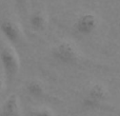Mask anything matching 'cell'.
<instances>
[{"instance_id":"obj_1","label":"cell","mask_w":120,"mask_h":116,"mask_svg":"<svg viewBox=\"0 0 120 116\" xmlns=\"http://www.w3.org/2000/svg\"><path fill=\"white\" fill-rule=\"evenodd\" d=\"M0 61L8 82L11 83L17 76L20 68L18 55L10 46H2L0 48Z\"/></svg>"},{"instance_id":"obj_2","label":"cell","mask_w":120,"mask_h":116,"mask_svg":"<svg viewBox=\"0 0 120 116\" xmlns=\"http://www.w3.org/2000/svg\"><path fill=\"white\" fill-rule=\"evenodd\" d=\"M52 58L56 62L64 66L75 64L79 60V54L77 49L68 41H61L53 48Z\"/></svg>"},{"instance_id":"obj_3","label":"cell","mask_w":120,"mask_h":116,"mask_svg":"<svg viewBox=\"0 0 120 116\" xmlns=\"http://www.w3.org/2000/svg\"><path fill=\"white\" fill-rule=\"evenodd\" d=\"M98 27V18L93 13H83L74 22V30L82 36L91 35Z\"/></svg>"},{"instance_id":"obj_4","label":"cell","mask_w":120,"mask_h":116,"mask_svg":"<svg viewBox=\"0 0 120 116\" xmlns=\"http://www.w3.org/2000/svg\"><path fill=\"white\" fill-rule=\"evenodd\" d=\"M106 96L108 92L105 88L100 83H96L89 89L82 104L86 109H97L105 100Z\"/></svg>"},{"instance_id":"obj_5","label":"cell","mask_w":120,"mask_h":116,"mask_svg":"<svg viewBox=\"0 0 120 116\" xmlns=\"http://www.w3.org/2000/svg\"><path fill=\"white\" fill-rule=\"evenodd\" d=\"M0 31L2 35L13 44H16L20 41L21 30L15 21L11 19H5L0 23Z\"/></svg>"},{"instance_id":"obj_6","label":"cell","mask_w":120,"mask_h":116,"mask_svg":"<svg viewBox=\"0 0 120 116\" xmlns=\"http://www.w3.org/2000/svg\"><path fill=\"white\" fill-rule=\"evenodd\" d=\"M0 116H20L18 97L12 94L0 107Z\"/></svg>"},{"instance_id":"obj_7","label":"cell","mask_w":120,"mask_h":116,"mask_svg":"<svg viewBox=\"0 0 120 116\" xmlns=\"http://www.w3.org/2000/svg\"><path fill=\"white\" fill-rule=\"evenodd\" d=\"M25 91L30 96L33 97H41L44 95L43 85L36 79H31L25 83Z\"/></svg>"},{"instance_id":"obj_8","label":"cell","mask_w":120,"mask_h":116,"mask_svg":"<svg viewBox=\"0 0 120 116\" xmlns=\"http://www.w3.org/2000/svg\"><path fill=\"white\" fill-rule=\"evenodd\" d=\"M46 17L44 16L42 13L40 12H36L30 18V24L31 27L36 32H42L44 31L46 27Z\"/></svg>"},{"instance_id":"obj_9","label":"cell","mask_w":120,"mask_h":116,"mask_svg":"<svg viewBox=\"0 0 120 116\" xmlns=\"http://www.w3.org/2000/svg\"><path fill=\"white\" fill-rule=\"evenodd\" d=\"M26 116H54V114L50 109H37L30 111Z\"/></svg>"},{"instance_id":"obj_10","label":"cell","mask_w":120,"mask_h":116,"mask_svg":"<svg viewBox=\"0 0 120 116\" xmlns=\"http://www.w3.org/2000/svg\"><path fill=\"white\" fill-rule=\"evenodd\" d=\"M2 88H3V81H2V78H1V76H0V95H1V93H2Z\"/></svg>"},{"instance_id":"obj_11","label":"cell","mask_w":120,"mask_h":116,"mask_svg":"<svg viewBox=\"0 0 120 116\" xmlns=\"http://www.w3.org/2000/svg\"><path fill=\"white\" fill-rule=\"evenodd\" d=\"M15 2H17V3H23V2H25L26 0H14Z\"/></svg>"}]
</instances>
